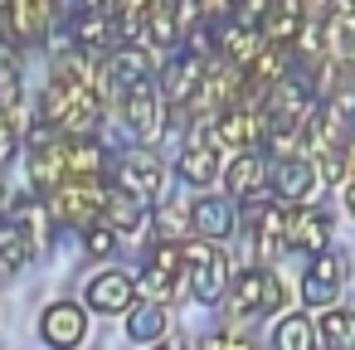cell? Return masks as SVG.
Here are the masks:
<instances>
[{"instance_id":"5","label":"cell","mask_w":355,"mask_h":350,"mask_svg":"<svg viewBox=\"0 0 355 350\" xmlns=\"http://www.w3.org/2000/svg\"><path fill=\"white\" fill-rule=\"evenodd\" d=\"M185 258H190V292L195 301H219L224 282H229V263L214 243H185Z\"/></svg>"},{"instance_id":"17","label":"cell","mask_w":355,"mask_h":350,"mask_svg":"<svg viewBox=\"0 0 355 350\" xmlns=\"http://www.w3.org/2000/svg\"><path fill=\"white\" fill-rule=\"evenodd\" d=\"M141 204H146V200H137L132 190H122V185H117V190L107 195V209H103V219H107L117 234H137V229L146 224V209H141Z\"/></svg>"},{"instance_id":"12","label":"cell","mask_w":355,"mask_h":350,"mask_svg":"<svg viewBox=\"0 0 355 350\" xmlns=\"http://www.w3.org/2000/svg\"><path fill=\"white\" fill-rule=\"evenodd\" d=\"M287 243L292 248H306V253H321L331 243V214L306 204V209H292V229H287Z\"/></svg>"},{"instance_id":"28","label":"cell","mask_w":355,"mask_h":350,"mask_svg":"<svg viewBox=\"0 0 355 350\" xmlns=\"http://www.w3.org/2000/svg\"><path fill=\"white\" fill-rule=\"evenodd\" d=\"M277 10H282V0H239V15H243V25H268Z\"/></svg>"},{"instance_id":"36","label":"cell","mask_w":355,"mask_h":350,"mask_svg":"<svg viewBox=\"0 0 355 350\" xmlns=\"http://www.w3.org/2000/svg\"><path fill=\"white\" fill-rule=\"evenodd\" d=\"M0 209H6V185H0Z\"/></svg>"},{"instance_id":"21","label":"cell","mask_w":355,"mask_h":350,"mask_svg":"<svg viewBox=\"0 0 355 350\" xmlns=\"http://www.w3.org/2000/svg\"><path fill=\"white\" fill-rule=\"evenodd\" d=\"M219 49L229 54V64H243V69H248L268 44L258 40V30H253V25H229V30L219 35Z\"/></svg>"},{"instance_id":"31","label":"cell","mask_w":355,"mask_h":350,"mask_svg":"<svg viewBox=\"0 0 355 350\" xmlns=\"http://www.w3.org/2000/svg\"><path fill=\"white\" fill-rule=\"evenodd\" d=\"M234 6H239V0H200V15H205V20H224Z\"/></svg>"},{"instance_id":"33","label":"cell","mask_w":355,"mask_h":350,"mask_svg":"<svg viewBox=\"0 0 355 350\" xmlns=\"http://www.w3.org/2000/svg\"><path fill=\"white\" fill-rule=\"evenodd\" d=\"M345 209H350V219H355V180L345 185Z\"/></svg>"},{"instance_id":"3","label":"cell","mask_w":355,"mask_h":350,"mask_svg":"<svg viewBox=\"0 0 355 350\" xmlns=\"http://www.w3.org/2000/svg\"><path fill=\"white\" fill-rule=\"evenodd\" d=\"M166 93L161 88H151V78H141V83H132L127 88V103H122V112H127V127L141 137V141H156L161 132H166Z\"/></svg>"},{"instance_id":"15","label":"cell","mask_w":355,"mask_h":350,"mask_svg":"<svg viewBox=\"0 0 355 350\" xmlns=\"http://www.w3.org/2000/svg\"><path fill=\"white\" fill-rule=\"evenodd\" d=\"M166 301H141V306H132V316H127V335L137 340V345H156L161 335H166Z\"/></svg>"},{"instance_id":"27","label":"cell","mask_w":355,"mask_h":350,"mask_svg":"<svg viewBox=\"0 0 355 350\" xmlns=\"http://www.w3.org/2000/svg\"><path fill=\"white\" fill-rule=\"evenodd\" d=\"M83 248H88L93 258H112V253H117V229H112V224H88Z\"/></svg>"},{"instance_id":"10","label":"cell","mask_w":355,"mask_h":350,"mask_svg":"<svg viewBox=\"0 0 355 350\" xmlns=\"http://www.w3.org/2000/svg\"><path fill=\"white\" fill-rule=\"evenodd\" d=\"M200 83H205V59L190 54V49L161 69V93H166L171 103H190V98L200 93Z\"/></svg>"},{"instance_id":"35","label":"cell","mask_w":355,"mask_h":350,"mask_svg":"<svg viewBox=\"0 0 355 350\" xmlns=\"http://www.w3.org/2000/svg\"><path fill=\"white\" fill-rule=\"evenodd\" d=\"M156 350H185V345H156Z\"/></svg>"},{"instance_id":"6","label":"cell","mask_w":355,"mask_h":350,"mask_svg":"<svg viewBox=\"0 0 355 350\" xmlns=\"http://www.w3.org/2000/svg\"><path fill=\"white\" fill-rule=\"evenodd\" d=\"M83 331H88V316H83L78 301H54V306H44V316H40V335H44V345H54V350H73V345L83 340Z\"/></svg>"},{"instance_id":"24","label":"cell","mask_w":355,"mask_h":350,"mask_svg":"<svg viewBox=\"0 0 355 350\" xmlns=\"http://www.w3.org/2000/svg\"><path fill=\"white\" fill-rule=\"evenodd\" d=\"M151 229H156L161 238H185V234L195 229V214H190V209H175V204H161V209L151 214Z\"/></svg>"},{"instance_id":"4","label":"cell","mask_w":355,"mask_h":350,"mask_svg":"<svg viewBox=\"0 0 355 350\" xmlns=\"http://www.w3.org/2000/svg\"><path fill=\"white\" fill-rule=\"evenodd\" d=\"M117 185L151 204V200L161 195V185H166V170H161V161H156L146 146H132V151L117 156Z\"/></svg>"},{"instance_id":"13","label":"cell","mask_w":355,"mask_h":350,"mask_svg":"<svg viewBox=\"0 0 355 350\" xmlns=\"http://www.w3.org/2000/svg\"><path fill=\"white\" fill-rule=\"evenodd\" d=\"M190 214H195V234H200V238H229V234H234V204H229V200L205 195V200L190 204Z\"/></svg>"},{"instance_id":"14","label":"cell","mask_w":355,"mask_h":350,"mask_svg":"<svg viewBox=\"0 0 355 350\" xmlns=\"http://www.w3.org/2000/svg\"><path fill=\"white\" fill-rule=\"evenodd\" d=\"M107 166V146L88 132V137H69V175L78 180H98V170Z\"/></svg>"},{"instance_id":"19","label":"cell","mask_w":355,"mask_h":350,"mask_svg":"<svg viewBox=\"0 0 355 350\" xmlns=\"http://www.w3.org/2000/svg\"><path fill=\"white\" fill-rule=\"evenodd\" d=\"M180 175H185L190 185H209V180L219 175V151H214V141L185 146V151H180Z\"/></svg>"},{"instance_id":"18","label":"cell","mask_w":355,"mask_h":350,"mask_svg":"<svg viewBox=\"0 0 355 350\" xmlns=\"http://www.w3.org/2000/svg\"><path fill=\"white\" fill-rule=\"evenodd\" d=\"M316 340H321L316 321H311L306 311H297V316H282V321H277L272 350H316Z\"/></svg>"},{"instance_id":"11","label":"cell","mask_w":355,"mask_h":350,"mask_svg":"<svg viewBox=\"0 0 355 350\" xmlns=\"http://www.w3.org/2000/svg\"><path fill=\"white\" fill-rule=\"evenodd\" d=\"M268 185H272V170H268V161H263L253 146L229 161V195H234V200H253V195H263Z\"/></svg>"},{"instance_id":"29","label":"cell","mask_w":355,"mask_h":350,"mask_svg":"<svg viewBox=\"0 0 355 350\" xmlns=\"http://www.w3.org/2000/svg\"><path fill=\"white\" fill-rule=\"evenodd\" d=\"M302 297H306V306H336V287L316 282V277H302Z\"/></svg>"},{"instance_id":"26","label":"cell","mask_w":355,"mask_h":350,"mask_svg":"<svg viewBox=\"0 0 355 350\" xmlns=\"http://www.w3.org/2000/svg\"><path fill=\"white\" fill-rule=\"evenodd\" d=\"M306 277H316V282H331V287H340V277H345V258H336L331 248H321V253H311V268H306Z\"/></svg>"},{"instance_id":"8","label":"cell","mask_w":355,"mask_h":350,"mask_svg":"<svg viewBox=\"0 0 355 350\" xmlns=\"http://www.w3.org/2000/svg\"><path fill=\"white\" fill-rule=\"evenodd\" d=\"M272 190H277V200L302 204V200L316 190V156H311V151H302V156L277 161V166H272Z\"/></svg>"},{"instance_id":"16","label":"cell","mask_w":355,"mask_h":350,"mask_svg":"<svg viewBox=\"0 0 355 350\" xmlns=\"http://www.w3.org/2000/svg\"><path fill=\"white\" fill-rule=\"evenodd\" d=\"M30 253H35V238L25 224H0V277L20 272L30 263Z\"/></svg>"},{"instance_id":"32","label":"cell","mask_w":355,"mask_h":350,"mask_svg":"<svg viewBox=\"0 0 355 350\" xmlns=\"http://www.w3.org/2000/svg\"><path fill=\"white\" fill-rule=\"evenodd\" d=\"M83 10H117V0H78Z\"/></svg>"},{"instance_id":"34","label":"cell","mask_w":355,"mask_h":350,"mask_svg":"<svg viewBox=\"0 0 355 350\" xmlns=\"http://www.w3.org/2000/svg\"><path fill=\"white\" fill-rule=\"evenodd\" d=\"M345 170H355V137H350V146H345Z\"/></svg>"},{"instance_id":"9","label":"cell","mask_w":355,"mask_h":350,"mask_svg":"<svg viewBox=\"0 0 355 350\" xmlns=\"http://www.w3.org/2000/svg\"><path fill=\"white\" fill-rule=\"evenodd\" d=\"M54 15H59V0H10V6H6V25L25 44L30 40H44L49 25H54Z\"/></svg>"},{"instance_id":"22","label":"cell","mask_w":355,"mask_h":350,"mask_svg":"<svg viewBox=\"0 0 355 350\" xmlns=\"http://www.w3.org/2000/svg\"><path fill=\"white\" fill-rule=\"evenodd\" d=\"M107 64H112V73L122 78V88H132V83H141V78H151V54H146V44H137V49H112L107 54Z\"/></svg>"},{"instance_id":"7","label":"cell","mask_w":355,"mask_h":350,"mask_svg":"<svg viewBox=\"0 0 355 350\" xmlns=\"http://www.w3.org/2000/svg\"><path fill=\"white\" fill-rule=\"evenodd\" d=\"M137 292H141L137 277H127L122 268H107V272H98V277L88 282V306L103 311V316H112V311H132Z\"/></svg>"},{"instance_id":"30","label":"cell","mask_w":355,"mask_h":350,"mask_svg":"<svg viewBox=\"0 0 355 350\" xmlns=\"http://www.w3.org/2000/svg\"><path fill=\"white\" fill-rule=\"evenodd\" d=\"M200 350H253V340H248V335H229V331H219V335H205Z\"/></svg>"},{"instance_id":"23","label":"cell","mask_w":355,"mask_h":350,"mask_svg":"<svg viewBox=\"0 0 355 350\" xmlns=\"http://www.w3.org/2000/svg\"><path fill=\"white\" fill-rule=\"evenodd\" d=\"M137 287H141V297H151V301H175V297H180V277L166 272V268H156V263H146V272L137 277Z\"/></svg>"},{"instance_id":"25","label":"cell","mask_w":355,"mask_h":350,"mask_svg":"<svg viewBox=\"0 0 355 350\" xmlns=\"http://www.w3.org/2000/svg\"><path fill=\"white\" fill-rule=\"evenodd\" d=\"M302 25H306V15H302V10H277V15L263 25V35H268V44H282V49H287V44L302 35Z\"/></svg>"},{"instance_id":"1","label":"cell","mask_w":355,"mask_h":350,"mask_svg":"<svg viewBox=\"0 0 355 350\" xmlns=\"http://www.w3.org/2000/svg\"><path fill=\"white\" fill-rule=\"evenodd\" d=\"M282 282L272 277V272H263V268H243L234 282H229V306H224V316H272V311H282Z\"/></svg>"},{"instance_id":"20","label":"cell","mask_w":355,"mask_h":350,"mask_svg":"<svg viewBox=\"0 0 355 350\" xmlns=\"http://www.w3.org/2000/svg\"><path fill=\"white\" fill-rule=\"evenodd\" d=\"M316 331H321V345L326 350H355V311L326 306V316L316 321Z\"/></svg>"},{"instance_id":"2","label":"cell","mask_w":355,"mask_h":350,"mask_svg":"<svg viewBox=\"0 0 355 350\" xmlns=\"http://www.w3.org/2000/svg\"><path fill=\"white\" fill-rule=\"evenodd\" d=\"M103 209H107V195L98 190V180H78V175H69L54 190V204H49V214L59 224H78V229H88Z\"/></svg>"}]
</instances>
